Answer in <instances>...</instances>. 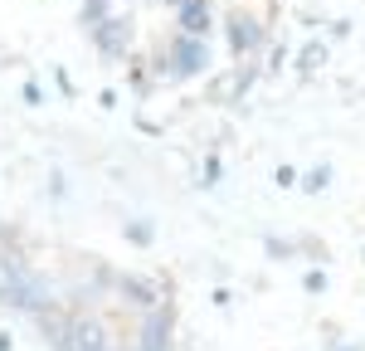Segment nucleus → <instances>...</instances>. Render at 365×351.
Returning a JSON list of instances; mask_svg holds the SVG:
<instances>
[{"label":"nucleus","mask_w":365,"mask_h":351,"mask_svg":"<svg viewBox=\"0 0 365 351\" xmlns=\"http://www.w3.org/2000/svg\"><path fill=\"white\" fill-rule=\"evenodd\" d=\"M253 44H258V29L253 25H234V49L244 54V49H253Z\"/></svg>","instance_id":"obj_1"}]
</instances>
